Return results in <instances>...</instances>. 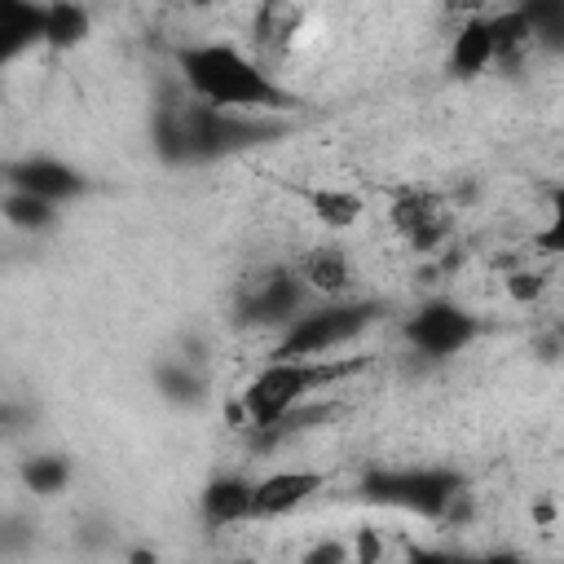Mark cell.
I'll use <instances>...</instances> for the list:
<instances>
[{"instance_id":"1","label":"cell","mask_w":564,"mask_h":564,"mask_svg":"<svg viewBox=\"0 0 564 564\" xmlns=\"http://www.w3.org/2000/svg\"><path fill=\"white\" fill-rule=\"evenodd\" d=\"M176 75L185 84V97L216 106V110H238V115H273L291 106V93L273 79V70L242 53L229 40H194L176 48Z\"/></svg>"},{"instance_id":"2","label":"cell","mask_w":564,"mask_h":564,"mask_svg":"<svg viewBox=\"0 0 564 564\" xmlns=\"http://www.w3.org/2000/svg\"><path fill=\"white\" fill-rule=\"evenodd\" d=\"M286 123L269 115H238V110H216L194 97L163 101L154 110V150L163 163H207V159H229L238 150L264 145L282 137Z\"/></svg>"},{"instance_id":"3","label":"cell","mask_w":564,"mask_h":564,"mask_svg":"<svg viewBox=\"0 0 564 564\" xmlns=\"http://www.w3.org/2000/svg\"><path fill=\"white\" fill-rule=\"evenodd\" d=\"M370 366L366 352H335V357H308V361H264L251 383L238 392V423L256 436H264L273 423H282L291 410L308 405L317 392L339 388L344 379H357Z\"/></svg>"},{"instance_id":"4","label":"cell","mask_w":564,"mask_h":564,"mask_svg":"<svg viewBox=\"0 0 564 564\" xmlns=\"http://www.w3.org/2000/svg\"><path fill=\"white\" fill-rule=\"evenodd\" d=\"M379 300H322L291 317L273 344L269 361H308V357H335L344 344H352L361 330L379 322Z\"/></svg>"},{"instance_id":"5","label":"cell","mask_w":564,"mask_h":564,"mask_svg":"<svg viewBox=\"0 0 564 564\" xmlns=\"http://www.w3.org/2000/svg\"><path fill=\"white\" fill-rule=\"evenodd\" d=\"M361 498L410 511V516L449 520L458 516L467 485L458 471H445V467H375L361 476Z\"/></svg>"},{"instance_id":"6","label":"cell","mask_w":564,"mask_h":564,"mask_svg":"<svg viewBox=\"0 0 564 564\" xmlns=\"http://www.w3.org/2000/svg\"><path fill=\"white\" fill-rule=\"evenodd\" d=\"M401 335H405V344L419 352V357H454V352H463L476 335H480V322L463 308V304H454V300H427L423 308H414L410 317H405V326H401Z\"/></svg>"},{"instance_id":"7","label":"cell","mask_w":564,"mask_h":564,"mask_svg":"<svg viewBox=\"0 0 564 564\" xmlns=\"http://www.w3.org/2000/svg\"><path fill=\"white\" fill-rule=\"evenodd\" d=\"M308 286L295 269H264L256 273L238 295V322L247 326H286L308 308Z\"/></svg>"},{"instance_id":"8","label":"cell","mask_w":564,"mask_h":564,"mask_svg":"<svg viewBox=\"0 0 564 564\" xmlns=\"http://www.w3.org/2000/svg\"><path fill=\"white\" fill-rule=\"evenodd\" d=\"M0 176L9 181V189L18 194H31V198H44V203H66V198H79L88 189V176L53 154H31V159H18V163H4Z\"/></svg>"},{"instance_id":"9","label":"cell","mask_w":564,"mask_h":564,"mask_svg":"<svg viewBox=\"0 0 564 564\" xmlns=\"http://www.w3.org/2000/svg\"><path fill=\"white\" fill-rule=\"evenodd\" d=\"M326 476L322 471H304V467H282V471H269L251 485V507H256V520H282L291 511H300L304 502H313L322 494Z\"/></svg>"},{"instance_id":"10","label":"cell","mask_w":564,"mask_h":564,"mask_svg":"<svg viewBox=\"0 0 564 564\" xmlns=\"http://www.w3.org/2000/svg\"><path fill=\"white\" fill-rule=\"evenodd\" d=\"M388 216H392L397 234H401L410 247H419V251H432V247L449 234V207H445L436 194H427V189H405V194H397Z\"/></svg>"},{"instance_id":"11","label":"cell","mask_w":564,"mask_h":564,"mask_svg":"<svg viewBox=\"0 0 564 564\" xmlns=\"http://www.w3.org/2000/svg\"><path fill=\"white\" fill-rule=\"evenodd\" d=\"M251 485H256L251 476H234V471L212 476V480L203 485V494H198V511H203V520H207L212 529H229V524H247V520H256Z\"/></svg>"},{"instance_id":"12","label":"cell","mask_w":564,"mask_h":564,"mask_svg":"<svg viewBox=\"0 0 564 564\" xmlns=\"http://www.w3.org/2000/svg\"><path fill=\"white\" fill-rule=\"evenodd\" d=\"M300 282L308 286V295H322V300H348L352 291V264H348V251L326 242V247H308L295 264Z\"/></svg>"},{"instance_id":"13","label":"cell","mask_w":564,"mask_h":564,"mask_svg":"<svg viewBox=\"0 0 564 564\" xmlns=\"http://www.w3.org/2000/svg\"><path fill=\"white\" fill-rule=\"evenodd\" d=\"M44 44V4L0 0V70Z\"/></svg>"},{"instance_id":"14","label":"cell","mask_w":564,"mask_h":564,"mask_svg":"<svg viewBox=\"0 0 564 564\" xmlns=\"http://www.w3.org/2000/svg\"><path fill=\"white\" fill-rule=\"evenodd\" d=\"M154 388L176 401V405H198L207 397V375H203V361L198 352H176L167 357L159 370H154Z\"/></svg>"},{"instance_id":"15","label":"cell","mask_w":564,"mask_h":564,"mask_svg":"<svg viewBox=\"0 0 564 564\" xmlns=\"http://www.w3.org/2000/svg\"><path fill=\"white\" fill-rule=\"evenodd\" d=\"M304 9H295V4H269V9H260V18H256V44L260 48H286L291 40H295V31L304 26Z\"/></svg>"},{"instance_id":"16","label":"cell","mask_w":564,"mask_h":564,"mask_svg":"<svg viewBox=\"0 0 564 564\" xmlns=\"http://www.w3.org/2000/svg\"><path fill=\"white\" fill-rule=\"evenodd\" d=\"M88 9L84 4H44V44L70 48L88 35Z\"/></svg>"},{"instance_id":"17","label":"cell","mask_w":564,"mask_h":564,"mask_svg":"<svg viewBox=\"0 0 564 564\" xmlns=\"http://www.w3.org/2000/svg\"><path fill=\"white\" fill-rule=\"evenodd\" d=\"M18 476H22V485H26L31 494L53 498V494H62V489L70 485V463H66L62 454H35V458H26V463L18 467Z\"/></svg>"},{"instance_id":"18","label":"cell","mask_w":564,"mask_h":564,"mask_svg":"<svg viewBox=\"0 0 564 564\" xmlns=\"http://www.w3.org/2000/svg\"><path fill=\"white\" fill-rule=\"evenodd\" d=\"M0 216H4L13 229L40 234V229H48V225L57 220V207H53V203H44V198H31V194L9 189V194H4V203H0Z\"/></svg>"},{"instance_id":"19","label":"cell","mask_w":564,"mask_h":564,"mask_svg":"<svg viewBox=\"0 0 564 564\" xmlns=\"http://www.w3.org/2000/svg\"><path fill=\"white\" fill-rule=\"evenodd\" d=\"M308 203H313L317 220H326V225H335V229H344V225H352V220L361 216V198L348 194V189H313Z\"/></svg>"},{"instance_id":"20","label":"cell","mask_w":564,"mask_h":564,"mask_svg":"<svg viewBox=\"0 0 564 564\" xmlns=\"http://www.w3.org/2000/svg\"><path fill=\"white\" fill-rule=\"evenodd\" d=\"M405 564H485V555L471 551H449V546H410Z\"/></svg>"},{"instance_id":"21","label":"cell","mask_w":564,"mask_h":564,"mask_svg":"<svg viewBox=\"0 0 564 564\" xmlns=\"http://www.w3.org/2000/svg\"><path fill=\"white\" fill-rule=\"evenodd\" d=\"M31 538H35L31 520H22V516H4V520H0V555L26 551V546H31Z\"/></svg>"},{"instance_id":"22","label":"cell","mask_w":564,"mask_h":564,"mask_svg":"<svg viewBox=\"0 0 564 564\" xmlns=\"http://www.w3.org/2000/svg\"><path fill=\"white\" fill-rule=\"evenodd\" d=\"M300 564H348V542H339V538H322V542H313V546L304 551Z\"/></svg>"},{"instance_id":"23","label":"cell","mask_w":564,"mask_h":564,"mask_svg":"<svg viewBox=\"0 0 564 564\" xmlns=\"http://www.w3.org/2000/svg\"><path fill=\"white\" fill-rule=\"evenodd\" d=\"M542 291V273H516L511 278V295L516 300H529V295H538Z\"/></svg>"},{"instance_id":"24","label":"cell","mask_w":564,"mask_h":564,"mask_svg":"<svg viewBox=\"0 0 564 564\" xmlns=\"http://www.w3.org/2000/svg\"><path fill=\"white\" fill-rule=\"evenodd\" d=\"M22 419H26V410H18V405L4 401V405H0V436L13 432V427H22Z\"/></svg>"},{"instance_id":"25","label":"cell","mask_w":564,"mask_h":564,"mask_svg":"<svg viewBox=\"0 0 564 564\" xmlns=\"http://www.w3.org/2000/svg\"><path fill=\"white\" fill-rule=\"evenodd\" d=\"M128 564H159V555L145 551V546H137V551H128Z\"/></svg>"},{"instance_id":"26","label":"cell","mask_w":564,"mask_h":564,"mask_svg":"<svg viewBox=\"0 0 564 564\" xmlns=\"http://www.w3.org/2000/svg\"><path fill=\"white\" fill-rule=\"evenodd\" d=\"M485 564H529L524 555H511V551H498V555H485Z\"/></svg>"}]
</instances>
